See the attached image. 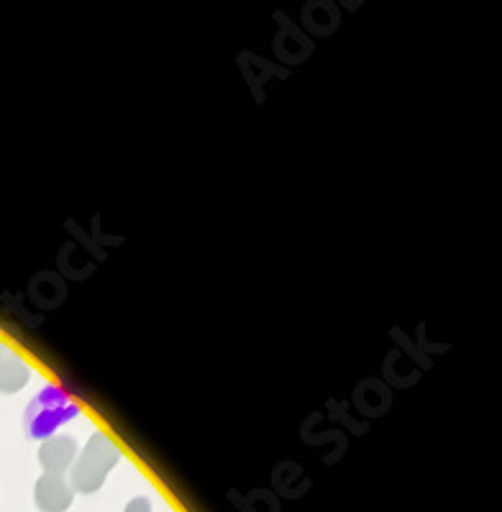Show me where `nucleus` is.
I'll return each instance as SVG.
<instances>
[{
    "instance_id": "1",
    "label": "nucleus",
    "mask_w": 502,
    "mask_h": 512,
    "mask_svg": "<svg viewBox=\"0 0 502 512\" xmlns=\"http://www.w3.org/2000/svg\"><path fill=\"white\" fill-rule=\"evenodd\" d=\"M80 408L75 405L70 395L59 387H44L39 395L31 400V405L24 413V431L26 436L34 441H44L52 436L59 425H65L67 420L75 418Z\"/></svg>"
},
{
    "instance_id": "2",
    "label": "nucleus",
    "mask_w": 502,
    "mask_h": 512,
    "mask_svg": "<svg viewBox=\"0 0 502 512\" xmlns=\"http://www.w3.org/2000/svg\"><path fill=\"white\" fill-rule=\"evenodd\" d=\"M121 461V451L106 433H95L72 464V484L80 492H95L106 482L108 472Z\"/></svg>"
},
{
    "instance_id": "3",
    "label": "nucleus",
    "mask_w": 502,
    "mask_h": 512,
    "mask_svg": "<svg viewBox=\"0 0 502 512\" xmlns=\"http://www.w3.org/2000/svg\"><path fill=\"white\" fill-rule=\"evenodd\" d=\"M77 459V441L72 436H49L39 446V464L47 474H62Z\"/></svg>"
},
{
    "instance_id": "4",
    "label": "nucleus",
    "mask_w": 502,
    "mask_h": 512,
    "mask_svg": "<svg viewBox=\"0 0 502 512\" xmlns=\"http://www.w3.org/2000/svg\"><path fill=\"white\" fill-rule=\"evenodd\" d=\"M31 369L11 346L0 344V392L3 395H13V392L24 390L29 384Z\"/></svg>"
},
{
    "instance_id": "5",
    "label": "nucleus",
    "mask_w": 502,
    "mask_h": 512,
    "mask_svg": "<svg viewBox=\"0 0 502 512\" xmlns=\"http://www.w3.org/2000/svg\"><path fill=\"white\" fill-rule=\"evenodd\" d=\"M36 500H39L41 510L59 512L70 507L72 489L62 474H44L36 484Z\"/></svg>"
}]
</instances>
